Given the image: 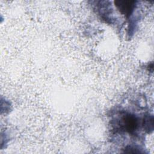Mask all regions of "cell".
Masks as SVG:
<instances>
[{"label":"cell","instance_id":"1","mask_svg":"<svg viewBox=\"0 0 154 154\" xmlns=\"http://www.w3.org/2000/svg\"><path fill=\"white\" fill-rule=\"evenodd\" d=\"M138 117L129 112H123L120 120V128L122 131L134 134L137 131L139 126Z\"/></svg>","mask_w":154,"mask_h":154},{"label":"cell","instance_id":"3","mask_svg":"<svg viewBox=\"0 0 154 154\" xmlns=\"http://www.w3.org/2000/svg\"><path fill=\"white\" fill-rule=\"evenodd\" d=\"M143 125L144 128L150 132V131H153V119L152 116H147L143 120Z\"/></svg>","mask_w":154,"mask_h":154},{"label":"cell","instance_id":"2","mask_svg":"<svg viewBox=\"0 0 154 154\" xmlns=\"http://www.w3.org/2000/svg\"><path fill=\"white\" fill-rule=\"evenodd\" d=\"M135 1H114L115 5L126 17H129L133 13L136 7Z\"/></svg>","mask_w":154,"mask_h":154}]
</instances>
